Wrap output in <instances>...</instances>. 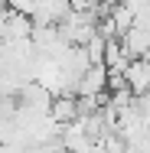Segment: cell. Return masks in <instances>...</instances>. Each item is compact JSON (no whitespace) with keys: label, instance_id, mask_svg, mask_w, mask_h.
<instances>
[{"label":"cell","instance_id":"obj_1","mask_svg":"<svg viewBox=\"0 0 150 153\" xmlns=\"http://www.w3.org/2000/svg\"><path fill=\"white\" fill-rule=\"evenodd\" d=\"M33 30H36V23H33L30 16H23L13 3H3V7H0V46L30 42Z\"/></svg>","mask_w":150,"mask_h":153},{"label":"cell","instance_id":"obj_2","mask_svg":"<svg viewBox=\"0 0 150 153\" xmlns=\"http://www.w3.org/2000/svg\"><path fill=\"white\" fill-rule=\"evenodd\" d=\"M121 46H124V52L131 59H144L150 52V23H134L121 36Z\"/></svg>","mask_w":150,"mask_h":153},{"label":"cell","instance_id":"obj_3","mask_svg":"<svg viewBox=\"0 0 150 153\" xmlns=\"http://www.w3.org/2000/svg\"><path fill=\"white\" fill-rule=\"evenodd\" d=\"M124 85L137 94V98L150 94V65L144 59H134L131 65H127V72H124Z\"/></svg>","mask_w":150,"mask_h":153},{"label":"cell","instance_id":"obj_4","mask_svg":"<svg viewBox=\"0 0 150 153\" xmlns=\"http://www.w3.org/2000/svg\"><path fill=\"white\" fill-rule=\"evenodd\" d=\"M144 62H147V65H150V52H147V56H144Z\"/></svg>","mask_w":150,"mask_h":153}]
</instances>
